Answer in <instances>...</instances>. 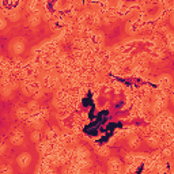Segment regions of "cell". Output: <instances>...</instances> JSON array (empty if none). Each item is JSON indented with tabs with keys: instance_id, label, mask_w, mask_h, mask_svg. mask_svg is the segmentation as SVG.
<instances>
[{
	"instance_id": "12",
	"label": "cell",
	"mask_w": 174,
	"mask_h": 174,
	"mask_svg": "<svg viewBox=\"0 0 174 174\" xmlns=\"http://www.w3.org/2000/svg\"><path fill=\"white\" fill-rule=\"evenodd\" d=\"M98 154H100L101 156H108L109 155V148L106 147V146L100 147V148H98Z\"/></svg>"
},
{
	"instance_id": "3",
	"label": "cell",
	"mask_w": 174,
	"mask_h": 174,
	"mask_svg": "<svg viewBox=\"0 0 174 174\" xmlns=\"http://www.w3.org/2000/svg\"><path fill=\"white\" fill-rule=\"evenodd\" d=\"M23 49H25V44H23L22 40H14L12 41V50L14 53L19 54L23 52Z\"/></svg>"
},
{
	"instance_id": "10",
	"label": "cell",
	"mask_w": 174,
	"mask_h": 174,
	"mask_svg": "<svg viewBox=\"0 0 174 174\" xmlns=\"http://www.w3.org/2000/svg\"><path fill=\"white\" fill-rule=\"evenodd\" d=\"M75 154H76L78 158L84 159V158H86V156L88 155V151H87L86 148H83V147H78V148H76V152H75Z\"/></svg>"
},
{
	"instance_id": "7",
	"label": "cell",
	"mask_w": 174,
	"mask_h": 174,
	"mask_svg": "<svg viewBox=\"0 0 174 174\" xmlns=\"http://www.w3.org/2000/svg\"><path fill=\"white\" fill-rule=\"evenodd\" d=\"M128 144H129V147H132V148L139 147V144H140V139H139V136H135V135L129 136V142H128Z\"/></svg>"
},
{
	"instance_id": "9",
	"label": "cell",
	"mask_w": 174,
	"mask_h": 174,
	"mask_svg": "<svg viewBox=\"0 0 174 174\" xmlns=\"http://www.w3.org/2000/svg\"><path fill=\"white\" fill-rule=\"evenodd\" d=\"M27 109H29V112H33V113H38L40 112V105L37 101H30L29 105H27Z\"/></svg>"
},
{
	"instance_id": "2",
	"label": "cell",
	"mask_w": 174,
	"mask_h": 174,
	"mask_svg": "<svg viewBox=\"0 0 174 174\" xmlns=\"http://www.w3.org/2000/svg\"><path fill=\"white\" fill-rule=\"evenodd\" d=\"M23 138H25V135H23V132L20 131V129H16L15 132L11 135V143H14V144H20V143L23 142Z\"/></svg>"
},
{
	"instance_id": "19",
	"label": "cell",
	"mask_w": 174,
	"mask_h": 174,
	"mask_svg": "<svg viewBox=\"0 0 174 174\" xmlns=\"http://www.w3.org/2000/svg\"><path fill=\"white\" fill-rule=\"evenodd\" d=\"M4 151H6V144L3 143V144H2V154H4Z\"/></svg>"
},
{
	"instance_id": "5",
	"label": "cell",
	"mask_w": 174,
	"mask_h": 174,
	"mask_svg": "<svg viewBox=\"0 0 174 174\" xmlns=\"http://www.w3.org/2000/svg\"><path fill=\"white\" fill-rule=\"evenodd\" d=\"M159 83H161V86L163 88H168L172 86V78H170L169 75H162L161 79H159Z\"/></svg>"
},
{
	"instance_id": "13",
	"label": "cell",
	"mask_w": 174,
	"mask_h": 174,
	"mask_svg": "<svg viewBox=\"0 0 174 174\" xmlns=\"http://www.w3.org/2000/svg\"><path fill=\"white\" fill-rule=\"evenodd\" d=\"M161 154H162V156H170V155L173 154V148H172V147H169V146H168L166 148H163V151L161 152Z\"/></svg>"
},
{
	"instance_id": "17",
	"label": "cell",
	"mask_w": 174,
	"mask_h": 174,
	"mask_svg": "<svg viewBox=\"0 0 174 174\" xmlns=\"http://www.w3.org/2000/svg\"><path fill=\"white\" fill-rule=\"evenodd\" d=\"M48 148H49V142H45V143H41L40 144V151L42 152H46Z\"/></svg>"
},
{
	"instance_id": "18",
	"label": "cell",
	"mask_w": 174,
	"mask_h": 174,
	"mask_svg": "<svg viewBox=\"0 0 174 174\" xmlns=\"http://www.w3.org/2000/svg\"><path fill=\"white\" fill-rule=\"evenodd\" d=\"M6 27V19H0V29H4Z\"/></svg>"
},
{
	"instance_id": "6",
	"label": "cell",
	"mask_w": 174,
	"mask_h": 174,
	"mask_svg": "<svg viewBox=\"0 0 174 174\" xmlns=\"http://www.w3.org/2000/svg\"><path fill=\"white\" fill-rule=\"evenodd\" d=\"M16 116H18V118H20V120H26V118L30 117L29 109L27 108H19L18 110H16Z\"/></svg>"
},
{
	"instance_id": "15",
	"label": "cell",
	"mask_w": 174,
	"mask_h": 174,
	"mask_svg": "<svg viewBox=\"0 0 174 174\" xmlns=\"http://www.w3.org/2000/svg\"><path fill=\"white\" fill-rule=\"evenodd\" d=\"M8 18L11 20H18L19 19V12L18 11H11L8 14Z\"/></svg>"
},
{
	"instance_id": "4",
	"label": "cell",
	"mask_w": 174,
	"mask_h": 174,
	"mask_svg": "<svg viewBox=\"0 0 174 174\" xmlns=\"http://www.w3.org/2000/svg\"><path fill=\"white\" fill-rule=\"evenodd\" d=\"M30 161H32L30 155L29 154H25V152L18 156V163H19L20 168H27V166H29V163H30Z\"/></svg>"
},
{
	"instance_id": "1",
	"label": "cell",
	"mask_w": 174,
	"mask_h": 174,
	"mask_svg": "<svg viewBox=\"0 0 174 174\" xmlns=\"http://www.w3.org/2000/svg\"><path fill=\"white\" fill-rule=\"evenodd\" d=\"M147 142H148L150 146H152V147H156V146L161 144V135L156 134V132H152V134L147 138Z\"/></svg>"
},
{
	"instance_id": "14",
	"label": "cell",
	"mask_w": 174,
	"mask_h": 174,
	"mask_svg": "<svg viewBox=\"0 0 174 174\" xmlns=\"http://www.w3.org/2000/svg\"><path fill=\"white\" fill-rule=\"evenodd\" d=\"M41 139V132L40 131H33V134H32V140L33 142H38Z\"/></svg>"
},
{
	"instance_id": "8",
	"label": "cell",
	"mask_w": 174,
	"mask_h": 174,
	"mask_svg": "<svg viewBox=\"0 0 174 174\" xmlns=\"http://www.w3.org/2000/svg\"><path fill=\"white\" fill-rule=\"evenodd\" d=\"M40 19H41V14L40 12H34L32 16L29 18V22L32 26H37L40 23Z\"/></svg>"
},
{
	"instance_id": "11",
	"label": "cell",
	"mask_w": 174,
	"mask_h": 174,
	"mask_svg": "<svg viewBox=\"0 0 174 174\" xmlns=\"http://www.w3.org/2000/svg\"><path fill=\"white\" fill-rule=\"evenodd\" d=\"M0 172H2V174H11L12 173V168L8 165H3L2 168H0Z\"/></svg>"
},
{
	"instance_id": "16",
	"label": "cell",
	"mask_w": 174,
	"mask_h": 174,
	"mask_svg": "<svg viewBox=\"0 0 174 174\" xmlns=\"http://www.w3.org/2000/svg\"><path fill=\"white\" fill-rule=\"evenodd\" d=\"M27 8H29V11H30V12L38 11V10H37V3H36V2H32V3H29V6H27Z\"/></svg>"
},
{
	"instance_id": "20",
	"label": "cell",
	"mask_w": 174,
	"mask_h": 174,
	"mask_svg": "<svg viewBox=\"0 0 174 174\" xmlns=\"http://www.w3.org/2000/svg\"><path fill=\"white\" fill-rule=\"evenodd\" d=\"M172 101H173V104H174V94H173V97H172Z\"/></svg>"
}]
</instances>
